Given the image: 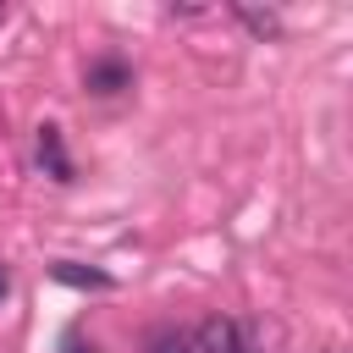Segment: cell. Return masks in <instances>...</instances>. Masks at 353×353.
Listing matches in <instances>:
<instances>
[{
	"instance_id": "obj_2",
	"label": "cell",
	"mask_w": 353,
	"mask_h": 353,
	"mask_svg": "<svg viewBox=\"0 0 353 353\" xmlns=\"http://www.w3.org/2000/svg\"><path fill=\"white\" fill-rule=\"evenodd\" d=\"M39 165L55 176V182H72V160H66V143H61V127H39Z\"/></svg>"
},
{
	"instance_id": "obj_7",
	"label": "cell",
	"mask_w": 353,
	"mask_h": 353,
	"mask_svg": "<svg viewBox=\"0 0 353 353\" xmlns=\"http://www.w3.org/2000/svg\"><path fill=\"white\" fill-rule=\"evenodd\" d=\"M61 353H94V342H83L77 331H66V342H61Z\"/></svg>"
},
{
	"instance_id": "obj_6",
	"label": "cell",
	"mask_w": 353,
	"mask_h": 353,
	"mask_svg": "<svg viewBox=\"0 0 353 353\" xmlns=\"http://www.w3.org/2000/svg\"><path fill=\"white\" fill-rule=\"evenodd\" d=\"M237 17H243V22H248L259 39H276V33H281V17H276V11H254V6H237Z\"/></svg>"
},
{
	"instance_id": "obj_9",
	"label": "cell",
	"mask_w": 353,
	"mask_h": 353,
	"mask_svg": "<svg viewBox=\"0 0 353 353\" xmlns=\"http://www.w3.org/2000/svg\"><path fill=\"white\" fill-rule=\"evenodd\" d=\"M0 22H6V6H0Z\"/></svg>"
},
{
	"instance_id": "obj_3",
	"label": "cell",
	"mask_w": 353,
	"mask_h": 353,
	"mask_svg": "<svg viewBox=\"0 0 353 353\" xmlns=\"http://www.w3.org/2000/svg\"><path fill=\"white\" fill-rule=\"evenodd\" d=\"M121 88H132V72H127V61L105 55V61H94V66H88V94H121Z\"/></svg>"
},
{
	"instance_id": "obj_8",
	"label": "cell",
	"mask_w": 353,
	"mask_h": 353,
	"mask_svg": "<svg viewBox=\"0 0 353 353\" xmlns=\"http://www.w3.org/2000/svg\"><path fill=\"white\" fill-rule=\"evenodd\" d=\"M6 292H11V270L0 265V298H6Z\"/></svg>"
},
{
	"instance_id": "obj_4",
	"label": "cell",
	"mask_w": 353,
	"mask_h": 353,
	"mask_svg": "<svg viewBox=\"0 0 353 353\" xmlns=\"http://www.w3.org/2000/svg\"><path fill=\"white\" fill-rule=\"evenodd\" d=\"M50 276H55V281H66V287H110V276H105V270H83V265H72V259H61Z\"/></svg>"
},
{
	"instance_id": "obj_5",
	"label": "cell",
	"mask_w": 353,
	"mask_h": 353,
	"mask_svg": "<svg viewBox=\"0 0 353 353\" xmlns=\"http://www.w3.org/2000/svg\"><path fill=\"white\" fill-rule=\"evenodd\" d=\"M149 353H193V336H188L182 325H160V331L149 336Z\"/></svg>"
},
{
	"instance_id": "obj_1",
	"label": "cell",
	"mask_w": 353,
	"mask_h": 353,
	"mask_svg": "<svg viewBox=\"0 0 353 353\" xmlns=\"http://www.w3.org/2000/svg\"><path fill=\"white\" fill-rule=\"evenodd\" d=\"M193 353H259L248 325L232 320V314H210L199 331H193Z\"/></svg>"
}]
</instances>
